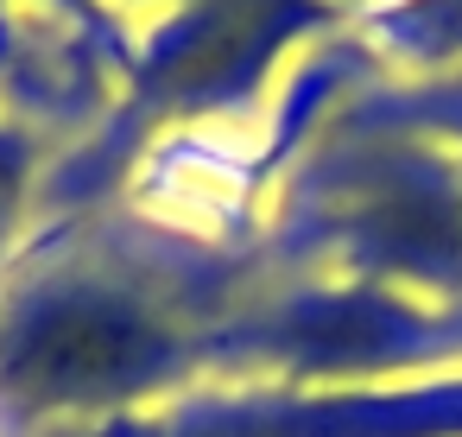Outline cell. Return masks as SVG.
<instances>
[{
    "instance_id": "1",
    "label": "cell",
    "mask_w": 462,
    "mask_h": 437,
    "mask_svg": "<svg viewBox=\"0 0 462 437\" xmlns=\"http://www.w3.org/2000/svg\"><path fill=\"white\" fill-rule=\"evenodd\" d=\"M171 361H178V342L159 317L121 298H58L14 330L7 355H0V386L39 412L102 405L165 380Z\"/></svg>"
}]
</instances>
